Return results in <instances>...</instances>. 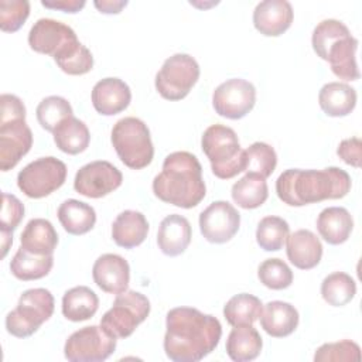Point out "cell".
Wrapping results in <instances>:
<instances>
[{
  "label": "cell",
  "instance_id": "6da1fadb",
  "mask_svg": "<svg viewBox=\"0 0 362 362\" xmlns=\"http://www.w3.org/2000/svg\"><path fill=\"white\" fill-rule=\"evenodd\" d=\"M164 351L174 362H198L219 344L222 327L218 318L192 307H175L165 317Z\"/></svg>",
  "mask_w": 362,
  "mask_h": 362
},
{
  "label": "cell",
  "instance_id": "7a4b0ae2",
  "mask_svg": "<svg viewBox=\"0 0 362 362\" xmlns=\"http://www.w3.org/2000/svg\"><path fill=\"white\" fill-rule=\"evenodd\" d=\"M351 189L349 174L338 167L324 170L288 168L276 181L277 197L290 206L344 198Z\"/></svg>",
  "mask_w": 362,
  "mask_h": 362
},
{
  "label": "cell",
  "instance_id": "3957f363",
  "mask_svg": "<svg viewBox=\"0 0 362 362\" xmlns=\"http://www.w3.org/2000/svg\"><path fill=\"white\" fill-rule=\"evenodd\" d=\"M153 192L163 202L178 208L197 206L206 194L202 167L188 151H174L164 158L163 170L153 180Z\"/></svg>",
  "mask_w": 362,
  "mask_h": 362
},
{
  "label": "cell",
  "instance_id": "277c9868",
  "mask_svg": "<svg viewBox=\"0 0 362 362\" xmlns=\"http://www.w3.org/2000/svg\"><path fill=\"white\" fill-rule=\"evenodd\" d=\"M33 51L51 55L68 75H83L93 68L92 52L79 42L75 31L54 18H40L28 33Z\"/></svg>",
  "mask_w": 362,
  "mask_h": 362
},
{
  "label": "cell",
  "instance_id": "5b68a950",
  "mask_svg": "<svg viewBox=\"0 0 362 362\" xmlns=\"http://www.w3.org/2000/svg\"><path fill=\"white\" fill-rule=\"evenodd\" d=\"M0 102V168L8 171L30 151L33 133L25 123V106L20 98L3 93Z\"/></svg>",
  "mask_w": 362,
  "mask_h": 362
},
{
  "label": "cell",
  "instance_id": "8992f818",
  "mask_svg": "<svg viewBox=\"0 0 362 362\" xmlns=\"http://www.w3.org/2000/svg\"><path fill=\"white\" fill-rule=\"evenodd\" d=\"M201 147L218 178L229 180L245 171V150L233 129L223 124L209 126L202 134Z\"/></svg>",
  "mask_w": 362,
  "mask_h": 362
},
{
  "label": "cell",
  "instance_id": "52a82bcc",
  "mask_svg": "<svg viewBox=\"0 0 362 362\" xmlns=\"http://www.w3.org/2000/svg\"><path fill=\"white\" fill-rule=\"evenodd\" d=\"M112 144L120 161L132 168L147 167L154 157V147L147 124L133 116L117 120L110 133Z\"/></svg>",
  "mask_w": 362,
  "mask_h": 362
},
{
  "label": "cell",
  "instance_id": "ba28073f",
  "mask_svg": "<svg viewBox=\"0 0 362 362\" xmlns=\"http://www.w3.org/2000/svg\"><path fill=\"white\" fill-rule=\"evenodd\" d=\"M54 313V297L47 288L25 290L17 307L6 315V329L17 338L31 337Z\"/></svg>",
  "mask_w": 362,
  "mask_h": 362
},
{
  "label": "cell",
  "instance_id": "9c48e42d",
  "mask_svg": "<svg viewBox=\"0 0 362 362\" xmlns=\"http://www.w3.org/2000/svg\"><path fill=\"white\" fill-rule=\"evenodd\" d=\"M150 314L148 298L134 290H126L115 298L113 305L100 318V327L113 338L130 337Z\"/></svg>",
  "mask_w": 362,
  "mask_h": 362
},
{
  "label": "cell",
  "instance_id": "30bf717a",
  "mask_svg": "<svg viewBox=\"0 0 362 362\" xmlns=\"http://www.w3.org/2000/svg\"><path fill=\"white\" fill-rule=\"evenodd\" d=\"M199 78V65L188 54H174L167 58L156 75V89L167 100L184 99Z\"/></svg>",
  "mask_w": 362,
  "mask_h": 362
},
{
  "label": "cell",
  "instance_id": "8fae6325",
  "mask_svg": "<svg viewBox=\"0 0 362 362\" xmlns=\"http://www.w3.org/2000/svg\"><path fill=\"white\" fill-rule=\"evenodd\" d=\"M66 178V165L55 157H41L27 164L17 175L20 191L28 198H44L62 187Z\"/></svg>",
  "mask_w": 362,
  "mask_h": 362
},
{
  "label": "cell",
  "instance_id": "7c38bea8",
  "mask_svg": "<svg viewBox=\"0 0 362 362\" xmlns=\"http://www.w3.org/2000/svg\"><path fill=\"white\" fill-rule=\"evenodd\" d=\"M116 349V338L100 325L83 327L72 332L65 345L64 355L71 362H102Z\"/></svg>",
  "mask_w": 362,
  "mask_h": 362
},
{
  "label": "cell",
  "instance_id": "4fadbf2b",
  "mask_svg": "<svg viewBox=\"0 0 362 362\" xmlns=\"http://www.w3.org/2000/svg\"><path fill=\"white\" fill-rule=\"evenodd\" d=\"M256 103V88L242 78H232L222 82L212 93L215 112L226 119L238 120L245 117Z\"/></svg>",
  "mask_w": 362,
  "mask_h": 362
},
{
  "label": "cell",
  "instance_id": "5bb4252c",
  "mask_svg": "<svg viewBox=\"0 0 362 362\" xmlns=\"http://www.w3.org/2000/svg\"><path fill=\"white\" fill-rule=\"evenodd\" d=\"M123 175L117 167L105 160H96L81 167L74 180L78 194L88 198H102L122 185Z\"/></svg>",
  "mask_w": 362,
  "mask_h": 362
},
{
  "label": "cell",
  "instance_id": "9a60e30c",
  "mask_svg": "<svg viewBox=\"0 0 362 362\" xmlns=\"http://www.w3.org/2000/svg\"><path fill=\"white\" fill-rule=\"evenodd\" d=\"M240 226V214L228 201H215L199 215L202 236L211 243H226Z\"/></svg>",
  "mask_w": 362,
  "mask_h": 362
},
{
  "label": "cell",
  "instance_id": "2e32d148",
  "mask_svg": "<svg viewBox=\"0 0 362 362\" xmlns=\"http://www.w3.org/2000/svg\"><path fill=\"white\" fill-rule=\"evenodd\" d=\"M92 277L96 286L105 293L120 294L129 287L130 267L124 257L115 253H105L95 260Z\"/></svg>",
  "mask_w": 362,
  "mask_h": 362
},
{
  "label": "cell",
  "instance_id": "e0dca14e",
  "mask_svg": "<svg viewBox=\"0 0 362 362\" xmlns=\"http://www.w3.org/2000/svg\"><path fill=\"white\" fill-rule=\"evenodd\" d=\"M293 23V7L286 0L260 1L253 11L255 28L266 37H279Z\"/></svg>",
  "mask_w": 362,
  "mask_h": 362
},
{
  "label": "cell",
  "instance_id": "ac0fdd59",
  "mask_svg": "<svg viewBox=\"0 0 362 362\" xmlns=\"http://www.w3.org/2000/svg\"><path fill=\"white\" fill-rule=\"evenodd\" d=\"M356 49L358 40L352 37L351 31H348L329 44L322 59L329 62L331 71L339 79L356 81L361 76L355 55Z\"/></svg>",
  "mask_w": 362,
  "mask_h": 362
},
{
  "label": "cell",
  "instance_id": "d6986e66",
  "mask_svg": "<svg viewBox=\"0 0 362 362\" xmlns=\"http://www.w3.org/2000/svg\"><path fill=\"white\" fill-rule=\"evenodd\" d=\"M132 100L129 85L119 78H103L92 89V105L103 116L123 112Z\"/></svg>",
  "mask_w": 362,
  "mask_h": 362
},
{
  "label": "cell",
  "instance_id": "ffe728a7",
  "mask_svg": "<svg viewBox=\"0 0 362 362\" xmlns=\"http://www.w3.org/2000/svg\"><path fill=\"white\" fill-rule=\"evenodd\" d=\"M191 225L188 219L178 214L165 216L157 232V245L160 250L167 256H178L185 252L191 243Z\"/></svg>",
  "mask_w": 362,
  "mask_h": 362
},
{
  "label": "cell",
  "instance_id": "44dd1931",
  "mask_svg": "<svg viewBox=\"0 0 362 362\" xmlns=\"http://www.w3.org/2000/svg\"><path fill=\"white\" fill-rule=\"evenodd\" d=\"M287 257L291 264L301 270L315 267L322 257L320 239L308 229H298L287 236Z\"/></svg>",
  "mask_w": 362,
  "mask_h": 362
},
{
  "label": "cell",
  "instance_id": "7402d4cb",
  "mask_svg": "<svg viewBox=\"0 0 362 362\" xmlns=\"http://www.w3.org/2000/svg\"><path fill=\"white\" fill-rule=\"evenodd\" d=\"M260 325L273 338H283L293 334L298 325V311L286 301H269L262 310Z\"/></svg>",
  "mask_w": 362,
  "mask_h": 362
},
{
  "label": "cell",
  "instance_id": "603a6c76",
  "mask_svg": "<svg viewBox=\"0 0 362 362\" xmlns=\"http://www.w3.org/2000/svg\"><path fill=\"white\" fill-rule=\"evenodd\" d=\"M148 233V222L139 211L126 209L120 212L112 225L115 243L124 249H133L144 242Z\"/></svg>",
  "mask_w": 362,
  "mask_h": 362
},
{
  "label": "cell",
  "instance_id": "cb8c5ba5",
  "mask_svg": "<svg viewBox=\"0 0 362 362\" xmlns=\"http://www.w3.org/2000/svg\"><path fill=\"white\" fill-rule=\"evenodd\" d=\"M20 247L33 255H52L58 245V233L49 221L44 218H34L25 225L20 236Z\"/></svg>",
  "mask_w": 362,
  "mask_h": 362
},
{
  "label": "cell",
  "instance_id": "d4e9b609",
  "mask_svg": "<svg viewBox=\"0 0 362 362\" xmlns=\"http://www.w3.org/2000/svg\"><path fill=\"white\" fill-rule=\"evenodd\" d=\"M354 228V219L342 206H328L317 218V229L329 245H341L348 240Z\"/></svg>",
  "mask_w": 362,
  "mask_h": 362
},
{
  "label": "cell",
  "instance_id": "484cf974",
  "mask_svg": "<svg viewBox=\"0 0 362 362\" xmlns=\"http://www.w3.org/2000/svg\"><path fill=\"white\" fill-rule=\"evenodd\" d=\"M318 103L327 116H348L355 109L356 90L344 82H328L320 89Z\"/></svg>",
  "mask_w": 362,
  "mask_h": 362
},
{
  "label": "cell",
  "instance_id": "4316f807",
  "mask_svg": "<svg viewBox=\"0 0 362 362\" xmlns=\"http://www.w3.org/2000/svg\"><path fill=\"white\" fill-rule=\"evenodd\" d=\"M262 346V337L253 325L235 327L226 339V354L235 362H249L256 359Z\"/></svg>",
  "mask_w": 362,
  "mask_h": 362
},
{
  "label": "cell",
  "instance_id": "83f0119b",
  "mask_svg": "<svg viewBox=\"0 0 362 362\" xmlns=\"http://www.w3.org/2000/svg\"><path fill=\"white\" fill-rule=\"evenodd\" d=\"M57 215L62 228L71 235L88 233L96 223L95 209L89 204L78 199L64 201Z\"/></svg>",
  "mask_w": 362,
  "mask_h": 362
},
{
  "label": "cell",
  "instance_id": "f1b7e54d",
  "mask_svg": "<svg viewBox=\"0 0 362 362\" xmlns=\"http://www.w3.org/2000/svg\"><path fill=\"white\" fill-rule=\"evenodd\" d=\"M99 307L96 293L86 287L78 286L65 291L62 297V314L66 320L79 322L92 318Z\"/></svg>",
  "mask_w": 362,
  "mask_h": 362
},
{
  "label": "cell",
  "instance_id": "f546056e",
  "mask_svg": "<svg viewBox=\"0 0 362 362\" xmlns=\"http://www.w3.org/2000/svg\"><path fill=\"white\" fill-rule=\"evenodd\" d=\"M54 141L62 153L75 156L88 148L90 133L82 120L71 116L54 130Z\"/></svg>",
  "mask_w": 362,
  "mask_h": 362
},
{
  "label": "cell",
  "instance_id": "4dcf8cb0",
  "mask_svg": "<svg viewBox=\"0 0 362 362\" xmlns=\"http://www.w3.org/2000/svg\"><path fill=\"white\" fill-rule=\"evenodd\" d=\"M54 266V256L33 255L20 247L10 262L11 274L23 281L38 280L45 277Z\"/></svg>",
  "mask_w": 362,
  "mask_h": 362
},
{
  "label": "cell",
  "instance_id": "1f68e13d",
  "mask_svg": "<svg viewBox=\"0 0 362 362\" xmlns=\"http://www.w3.org/2000/svg\"><path fill=\"white\" fill-rule=\"evenodd\" d=\"M262 310L260 298L249 293H240L228 300L223 307V317L232 327L253 325L260 318Z\"/></svg>",
  "mask_w": 362,
  "mask_h": 362
},
{
  "label": "cell",
  "instance_id": "d6a6232c",
  "mask_svg": "<svg viewBox=\"0 0 362 362\" xmlns=\"http://www.w3.org/2000/svg\"><path fill=\"white\" fill-rule=\"evenodd\" d=\"M230 195L235 204L243 209L259 208L269 197L267 182L259 175L246 174L232 185Z\"/></svg>",
  "mask_w": 362,
  "mask_h": 362
},
{
  "label": "cell",
  "instance_id": "836d02e7",
  "mask_svg": "<svg viewBox=\"0 0 362 362\" xmlns=\"http://www.w3.org/2000/svg\"><path fill=\"white\" fill-rule=\"evenodd\" d=\"M355 294L356 283L344 272H334L321 283V296L332 307H342L348 304Z\"/></svg>",
  "mask_w": 362,
  "mask_h": 362
},
{
  "label": "cell",
  "instance_id": "e575fe53",
  "mask_svg": "<svg viewBox=\"0 0 362 362\" xmlns=\"http://www.w3.org/2000/svg\"><path fill=\"white\" fill-rule=\"evenodd\" d=\"M290 235L288 223L280 216H264L256 229V242L266 252L280 250Z\"/></svg>",
  "mask_w": 362,
  "mask_h": 362
},
{
  "label": "cell",
  "instance_id": "d590c367",
  "mask_svg": "<svg viewBox=\"0 0 362 362\" xmlns=\"http://www.w3.org/2000/svg\"><path fill=\"white\" fill-rule=\"evenodd\" d=\"M246 174L259 175L262 178H267L273 174L277 165V154L272 146L263 141H256L250 144L245 150Z\"/></svg>",
  "mask_w": 362,
  "mask_h": 362
},
{
  "label": "cell",
  "instance_id": "8d00e7d4",
  "mask_svg": "<svg viewBox=\"0 0 362 362\" xmlns=\"http://www.w3.org/2000/svg\"><path fill=\"white\" fill-rule=\"evenodd\" d=\"M37 120L42 129L54 133V130L68 117L74 116L71 103L62 96L44 98L37 106Z\"/></svg>",
  "mask_w": 362,
  "mask_h": 362
},
{
  "label": "cell",
  "instance_id": "74e56055",
  "mask_svg": "<svg viewBox=\"0 0 362 362\" xmlns=\"http://www.w3.org/2000/svg\"><path fill=\"white\" fill-rule=\"evenodd\" d=\"M257 277L263 286L272 290H283L291 286L293 272L281 259H266L257 269Z\"/></svg>",
  "mask_w": 362,
  "mask_h": 362
},
{
  "label": "cell",
  "instance_id": "f35d334b",
  "mask_svg": "<svg viewBox=\"0 0 362 362\" xmlns=\"http://www.w3.org/2000/svg\"><path fill=\"white\" fill-rule=\"evenodd\" d=\"M30 16V3L27 0H1L0 1V28L4 33H16L21 28Z\"/></svg>",
  "mask_w": 362,
  "mask_h": 362
},
{
  "label": "cell",
  "instance_id": "ab89813d",
  "mask_svg": "<svg viewBox=\"0 0 362 362\" xmlns=\"http://www.w3.org/2000/svg\"><path fill=\"white\" fill-rule=\"evenodd\" d=\"M359 359H361V348L356 342L349 339L324 344L315 351V355H314L315 362L359 361Z\"/></svg>",
  "mask_w": 362,
  "mask_h": 362
},
{
  "label": "cell",
  "instance_id": "60d3db41",
  "mask_svg": "<svg viewBox=\"0 0 362 362\" xmlns=\"http://www.w3.org/2000/svg\"><path fill=\"white\" fill-rule=\"evenodd\" d=\"M24 216L23 202L13 194H1V214H0V230L13 233L20 225Z\"/></svg>",
  "mask_w": 362,
  "mask_h": 362
},
{
  "label": "cell",
  "instance_id": "b9f144b4",
  "mask_svg": "<svg viewBox=\"0 0 362 362\" xmlns=\"http://www.w3.org/2000/svg\"><path fill=\"white\" fill-rule=\"evenodd\" d=\"M337 154L339 156V158L355 167L359 168L361 167V160H362V141L358 137H349L345 139L339 143L338 148H337Z\"/></svg>",
  "mask_w": 362,
  "mask_h": 362
},
{
  "label": "cell",
  "instance_id": "7bdbcfd3",
  "mask_svg": "<svg viewBox=\"0 0 362 362\" xmlns=\"http://www.w3.org/2000/svg\"><path fill=\"white\" fill-rule=\"evenodd\" d=\"M41 4L47 8L61 10L65 13H78L81 8L85 7L83 0H41Z\"/></svg>",
  "mask_w": 362,
  "mask_h": 362
},
{
  "label": "cell",
  "instance_id": "ee69618b",
  "mask_svg": "<svg viewBox=\"0 0 362 362\" xmlns=\"http://www.w3.org/2000/svg\"><path fill=\"white\" fill-rule=\"evenodd\" d=\"M95 7L103 13V14H117L123 7L127 6V1H116V0H102V1H95Z\"/></svg>",
  "mask_w": 362,
  "mask_h": 362
},
{
  "label": "cell",
  "instance_id": "f6af8a7d",
  "mask_svg": "<svg viewBox=\"0 0 362 362\" xmlns=\"http://www.w3.org/2000/svg\"><path fill=\"white\" fill-rule=\"evenodd\" d=\"M13 243V233H7V232H1V249H3V253H1V257H4L8 252V247L10 245Z\"/></svg>",
  "mask_w": 362,
  "mask_h": 362
}]
</instances>
